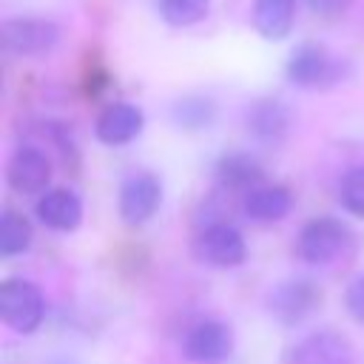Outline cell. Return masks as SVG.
<instances>
[{"label": "cell", "mask_w": 364, "mask_h": 364, "mask_svg": "<svg viewBox=\"0 0 364 364\" xmlns=\"http://www.w3.org/2000/svg\"><path fill=\"white\" fill-rule=\"evenodd\" d=\"M60 37L63 28L46 17H9L0 23V48L9 57H46Z\"/></svg>", "instance_id": "1"}, {"label": "cell", "mask_w": 364, "mask_h": 364, "mask_svg": "<svg viewBox=\"0 0 364 364\" xmlns=\"http://www.w3.org/2000/svg\"><path fill=\"white\" fill-rule=\"evenodd\" d=\"M350 245H353V233L341 219L316 216L299 230L296 253L307 264H330L338 256H344Z\"/></svg>", "instance_id": "2"}, {"label": "cell", "mask_w": 364, "mask_h": 364, "mask_svg": "<svg viewBox=\"0 0 364 364\" xmlns=\"http://www.w3.org/2000/svg\"><path fill=\"white\" fill-rule=\"evenodd\" d=\"M0 318L9 330L28 336L46 318V299L28 279H6L0 284Z\"/></svg>", "instance_id": "3"}, {"label": "cell", "mask_w": 364, "mask_h": 364, "mask_svg": "<svg viewBox=\"0 0 364 364\" xmlns=\"http://www.w3.org/2000/svg\"><path fill=\"white\" fill-rule=\"evenodd\" d=\"M321 287L313 282V279H304V276H293V279H284L279 284L270 287L264 304H267V313L284 324V327H296L301 324L304 318H310L318 304H321Z\"/></svg>", "instance_id": "4"}, {"label": "cell", "mask_w": 364, "mask_h": 364, "mask_svg": "<svg viewBox=\"0 0 364 364\" xmlns=\"http://www.w3.org/2000/svg\"><path fill=\"white\" fill-rule=\"evenodd\" d=\"M284 71L296 88L316 91V88L336 85L344 77V63L318 43H301L293 48Z\"/></svg>", "instance_id": "5"}, {"label": "cell", "mask_w": 364, "mask_h": 364, "mask_svg": "<svg viewBox=\"0 0 364 364\" xmlns=\"http://www.w3.org/2000/svg\"><path fill=\"white\" fill-rule=\"evenodd\" d=\"M355 350L353 341L338 330H313L293 341L282 358V364H353Z\"/></svg>", "instance_id": "6"}, {"label": "cell", "mask_w": 364, "mask_h": 364, "mask_svg": "<svg viewBox=\"0 0 364 364\" xmlns=\"http://www.w3.org/2000/svg\"><path fill=\"white\" fill-rule=\"evenodd\" d=\"M193 256H196V262H202L208 267L228 270V267H239L245 262L247 245H245V236L233 225L213 222V225L202 228L199 236L193 239Z\"/></svg>", "instance_id": "7"}, {"label": "cell", "mask_w": 364, "mask_h": 364, "mask_svg": "<svg viewBox=\"0 0 364 364\" xmlns=\"http://www.w3.org/2000/svg\"><path fill=\"white\" fill-rule=\"evenodd\" d=\"M6 182L14 193L23 196H34V193H46L51 185V159L46 156V151L34 148V145H20L6 165Z\"/></svg>", "instance_id": "8"}, {"label": "cell", "mask_w": 364, "mask_h": 364, "mask_svg": "<svg viewBox=\"0 0 364 364\" xmlns=\"http://www.w3.org/2000/svg\"><path fill=\"white\" fill-rule=\"evenodd\" d=\"M182 353L193 364H222L233 353V333L225 321L205 318L185 333Z\"/></svg>", "instance_id": "9"}, {"label": "cell", "mask_w": 364, "mask_h": 364, "mask_svg": "<svg viewBox=\"0 0 364 364\" xmlns=\"http://www.w3.org/2000/svg\"><path fill=\"white\" fill-rule=\"evenodd\" d=\"M245 128L247 134L262 145H279L293 131V111L287 102L276 97L253 100L245 108Z\"/></svg>", "instance_id": "10"}, {"label": "cell", "mask_w": 364, "mask_h": 364, "mask_svg": "<svg viewBox=\"0 0 364 364\" xmlns=\"http://www.w3.org/2000/svg\"><path fill=\"white\" fill-rule=\"evenodd\" d=\"M162 202V185L154 173H134L119 188V216L128 225L148 222Z\"/></svg>", "instance_id": "11"}, {"label": "cell", "mask_w": 364, "mask_h": 364, "mask_svg": "<svg viewBox=\"0 0 364 364\" xmlns=\"http://www.w3.org/2000/svg\"><path fill=\"white\" fill-rule=\"evenodd\" d=\"M142 125H145V114H142L139 105H134V102H111L97 117L94 134H97V139L102 145L119 148V145L134 142L142 134Z\"/></svg>", "instance_id": "12"}, {"label": "cell", "mask_w": 364, "mask_h": 364, "mask_svg": "<svg viewBox=\"0 0 364 364\" xmlns=\"http://www.w3.org/2000/svg\"><path fill=\"white\" fill-rule=\"evenodd\" d=\"M37 216L46 228L68 233L82 222V202L68 188H51L37 199Z\"/></svg>", "instance_id": "13"}, {"label": "cell", "mask_w": 364, "mask_h": 364, "mask_svg": "<svg viewBox=\"0 0 364 364\" xmlns=\"http://www.w3.org/2000/svg\"><path fill=\"white\" fill-rule=\"evenodd\" d=\"M293 196L284 185H259L250 193H245L242 210L253 222H279L290 213Z\"/></svg>", "instance_id": "14"}, {"label": "cell", "mask_w": 364, "mask_h": 364, "mask_svg": "<svg viewBox=\"0 0 364 364\" xmlns=\"http://www.w3.org/2000/svg\"><path fill=\"white\" fill-rule=\"evenodd\" d=\"M296 23V0H253V28L264 40H284Z\"/></svg>", "instance_id": "15"}, {"label": "cell", "mask_w": 364, "mask_h": 364, "mask_svg": "<svg viewBox=\"0 0 364 364\" xmlns=\"http://www.w3.org/2000/svg\"><path fill=\"white\" fill-rule=\"evenodd\" d=\"M262 176H264L262 165L250 154H242V151L225 154L219 159V165H216V179L228 191H245V193H250L253 188L262 185Z\"/></svg>", "instance_id": "16"}, {"label": "cell", "mask_w": 364, "mask_h": 364, "mask_svg": "<svg viewBox=\"0 0 364 364\" xmlns=\"http://www.w3.org/2000/svg\"><path fill=\"white\" fill-rule=\"evenodd\" d=\"M31 239H34V230H31V222L6 208L3 216H0V256H20L31 247Z\"/></svg>", "instance_id": "17"}, {"label": "cell", "mask_w": 364, "mask_h": 364, "mask_svg": "<svg viewBox=\"0 0 364 364\" xmlns=\"http://www.w3.org/2000/svg\"><path fill=\"white\" fill-rule=\"evenodd\" d=\"M171 117L185 131H202L216 119V105L208 97L191 94V97H182V100H176L171 105Z\"/></svg>", "instance_id": "18"}, {"label": "cell", "mask_w": 364, "mask_h": 364, "mask_svg": "<svg viewBox=\"0 0 364 364\" xmlns=\"http://www.w3.org/2000/svg\"><path fill=\"white\" fill-rule=\"evenodd\" d=\"M156 9L168 26L185 28V26H196L199 20L208 17L210 0H159Z\"/></svg>", "instance_id": "19"}, {"label": "cell", "mask_w": 364, "mask_h": 364, "mask_svg": "<svg viewBox=\"0 0 364 364\" xmlns=\"http://www.w3.org/2000/svg\"><path fill=\"white\" fill-rule=\"evenodd\" d=\"M338 202L347 213L364 216V165L350 168L338 185Z\"/></svg>", "instance_id": "20"}, {"label": "cell", "mask_w": 364, "mask_h": 364, "mask_svg": "<svg viewBox=\"0 0 364 364\" xmlns=\"http://www.w3.org/2000/svg\"><path fill=\"white\" fill-rule=\"evenodd\" d=\"M344 307L353 321L364 324V273H358L344 290Z\"/></svg>", "instance_id": "21"}, {"label": "cell", "mask_w": 364, "mask_h": 364, "mask_svg": "<svg viewBox=\"0 0 364 364\" xmlns=\"http://www.w3.org/2000/svg\"><path fill=\"white\" fill-rule=\"evenodd\" d=\"M353 0H307L310 11H316L318 17H338L350 9Z\"/></svg>", "instance_id": "22"}]
</instances>
